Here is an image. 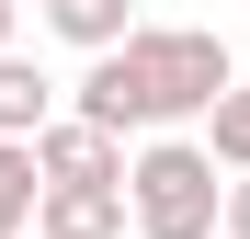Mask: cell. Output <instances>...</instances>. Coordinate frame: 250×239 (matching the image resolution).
<instances>
[{
	"instance_id": "6da1fadb",
	"label": "cell",
	"mask_w": 250,
	"mask_h": 239,
	"mask_svg": "<svg viewBox=\"0 0 250 239\" xmlns=\"http://www.w3.org/2000/svg\"><path fill=\"white\" fill-rule=\"evenodd\" d=\"M228 80H239V68H228V46H216L205 23H137L125 46H103L91 68H80L68 114L103 126V137H159V126H193Z\"/></svg>"
},
{
	"instance_id": "7a4b0ae2",
	"label": "cell",
	"mask_w": 250,
	"mask_h": 239,
	"mask_svg": "<svg viewBox=\"0 0 250 239\" xmlns=\"http://www.w3.org/2000/svg\"><path fill=\"white\" fill-rule=\"evenodd\" d=\"M216 159H205L193 137H148L137 159H125V228L137 239H216Z\"/></svg>"
},
{
	"instance_id": "3957f363",
	"label": "cell",
	"mask_w": 250,
	"mask_h": 239,
	"mask_svg": "<svg viewBox=\"0 0 250 239\" xmlns=\"http://www.w3.org/2000/svg\"><path fill=\"white\" fill-rule=\"evenodd\" d=\"M23 159H34V194H125V137L80 126V114H46Z\"/></svg>"
},
{
	"instance_id": "277c9868",
	"label": "cell",
	"mask_w": 250,
	"mask_h": 239,
	"mask_svg": "<svg viewBox=\"0 0 250 239\" xmlns=\"http://www.w3.org/2000/svg\"><path fill=\"white\" fill-rule=\"evenodd\" d=\"M23 239H125V194H34Z\"/></svg>"
},
{
	"instance_id": "5b68a950",
	"label": "cell",
	"mask_w": 250,
	"mask_h": 239,
	"mask_svg": "<svg viewBox=\"0 0 250 239\" xmlns=\"http://www.w3.org/2000/svg\"><path fill=\"white\" fill-rule=\"evenodd\" d=\"M46 114H57V80L34 68L23 46H0V137H34Z\"/></svg>"
},
{
	"instance_id": "8992f818",
	"label": "cell",
	"mask_w": 250,
	"mask_h": 239,
	"mask_svg": "<svg viewBox=\"0 0 250 239\" xmlns=\"http://www.w3.org/2000/svg\"><path fill=\"white\" fill-rule=\"evenodd\" d=\"M46 23L68 34L80 57H103V46H125V34H137V12H125V0H46Z\"/></svg>"
},
{
	"instance_id": "52a82bcc",
	"label": "cell",
	"mask_w": 250,
	"mask_h": 239,
	"mask_svg": "<svg viewBox=\"0 0 250 239\" xmlns=\"http://www.w3.org/2000/svg\"><path fill=\"white\" fill-rule=\"evenodd\" d=\"M216 171H250V80H228L216 103H205V137H193Z\"/></svg>"
},
{
	"instance_id": "ba28073f",
	"label": "cell",
	"mask_w": 250,
	"mask_h": 239,
	"mask_svg": "<svg viewBox=\"0 0 250 239\" xmlns=\"http://www.w3.org/2000/svg\"><path fill=\"white\" fill-rule=\"evenodd\" d=\"M34 228V159H23V137H0V239H23Z\"/></svg>"
},
{
	"instance_id": "9c48e42d",
	"label": "cell",
	"mask_w": 250,
	"mask_h": 239,
	"mask_svg": "<svg viewBox=\"0 0 250 239\" xmlns=\"http://www.w3.org/2000/svg\"><path fill=\"white\" fill-rule=\"evenodd\" d=\"M216 239H250V171H228V194H216Z\"/></svg>"
},
{
	"instance_id": "30bf717a",
	"label": "cell",
	"mask_w": 250,
	"mask_h": 239,
	"mask_svg": "<svg viewBox=\"0 0 250 239\" xmlns=\"http://www.w3.org/2000/svg\"><path fill=\"white\" fill-rule=\"evenodd\" d=\"M12 23H23V0H0V46H12Z\"/></svg>"
}]
</instances>
